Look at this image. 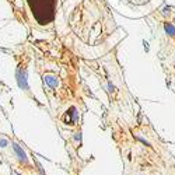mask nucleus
<instances>
[{"label": "nucleus", "mask_w": 175, "mask_h": 175, "mask_svg": "<svg viewBox=\"0 0 175 175\" xmlns=\"http://www.w3.org/2000/svg\"><path fill=\"white\" fill-rule=\"evenodd\" d=\"M165 31H167L170 35H175V27L171 23H167L165 24Z\"/></svg>", "instance_id": "4"}, {"label": "nucleus", "mask_w": 175, "mask_h": 175, "mask_svg": "<svg viewBox=\"0 0 175 175\" xmlns=\"http://www.w3.org/2000/svg\"><path fill=\"white\" fill-rule=\"evenodd\" d=\"M44 81L50 87V88H56V87L59 86L58 78H56L55 76H52V74H46V76L44 77Z\"/></svg>", "instance_id": "3"}, {"label": "nucleus", "mask_w": 175, "mask_h": 175, "mask_svg": "<svg viewBox=\"0 0 175 175\" xmlns=\"http://www.w3.org/2000/svg\"><path fill=\"white\" fill-rule=\"evenodd\" d=\"M13 175H17V174H13Z\"/></svg>", "instance_id": "6"}, {"label": "nucleus", "mask_w": 175, "mask_h": 175, "mask_svg": "<svg viewBox=\"0 0 175 175\" xmlns=\"http://www.w3.org/2000/svg\"><path fill=\"white\" fill-rule=\"evenodd\" d=\"M13 149H14V151H16V154H17V157H19V160H20V161H23V162H27V161H28V158H27L25 151H24V150L21 149V147L19 146V144L13 143Z\"/></svg>", "instance_id": "2"}, {"label": "nucleus", "mask_w": 175, "mask_h": 175, "mask_svg": "<svg viewBox=\"0 0 175 175\" xmlns=\"http://www.w3.org/2000/svg\"><path fill=\"white\" fill-rule=\"evenodd\" d=\"M8 146V140H6V139H0V147L2 149H4V147Z\"/></svg>", "instance_id": "5"}, {"label": "nucleus", "mask_w": 175, "mask_h": 175, "mask_svg": "<svg viewBox=\"0 0 175 175\" xmlns=\"http://www.w3.org/2000/svg\"><path fill=\"white\" fill-rule=\"evenodd\" d=\"M17 81H19V86L21 90H28V83H27V73L23 69L17 70Z\"/></svg>", "instance_id": "1"}]
</instances>
